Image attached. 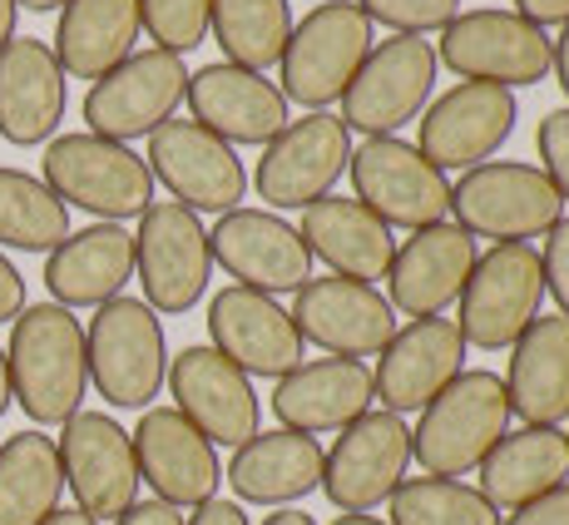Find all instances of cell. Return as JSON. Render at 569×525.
I'll return each instance as SVG.
<instances>
[{
    "instance_id": "6da1fadb",
    "label": "cell",
    "mask_w": 569,
    "mask_h": 525,
    "mask_svg": "<svg viewBox=\"0 0 569 525\" xmlns=\"http://www.w3.org/2000/svg\"><path fill=\"white\" fill-rule=\"evenodd\" d=\"M10 397L36 426H64L90 392L84 327L60 303H26L6 347Z\"/></svg>"
},
{
    "instance_id": "7a4b0ae2",
    "label": "cell",
    "mask_w": 569,
    "mask_h": 525,
    "mask_svg": "<svg viewBox=\"0 0 569 525\" xmlns=\"http://www.w3.org/2000/svg\"><path fill=\"white\" fill-rule=\"evenodd\" d=\"M510 432V397L496 372L476 367L461 372L431 407L421 412L411 432V462H421L426 476H466L486 462Z\"/></svg>"
},
{
    "instance_id": "3957f363",
    "label": "cell",
    "mask_w": 569,
    "mask_h": 525,
    "mask_svg": "<svg viewBox=\"0 0 569 525\" xmlns=\"http://www.w3.org/2000/svg\"><path fill=\"white\" fill-rule=\"evenodd\" d=\"M84 363L109 407L149 412L169 377V343L159 313L144 298H109L84 327Z\"/></svg>"
},
{
    "instance_id": "277c9868",
    "label": "cell",
    "mask_w": 569,
    "mask_h": 525,
    "mask_svg": "<svg viewBox=\"0 0 569 525\" xmlns=\"http://www.w3.org/2000/svg\"><path fill=\"white\" fill-rule=\"evenodd\" d=\"M46 184L64 209H84L104 224H124V218H144L154 204V174L129 145L100 135H60L46 149Z\"/></svg>"
},
{
    "instance_id": "5b68a950",
    "label": "cell",
    "mask_w": 569,
    "mask_h": 525,
    "mask_svg": "<svg viewBox=\"0 0 569 525\" xmlns=\"http://www.w3.org/2000/svg\"><path fill=\"white\" fill-rule=\"evenodd\" d=\"M371 55V20L357 10V0H322L292 26V40L282 50V100L302 109H327L347 95L362 60Z\"/></svg>"
},
{
    "instance_id": "8992f818",
    "label": "cell",
    "mask_w": 569,
    "mask_h": 525,
    "mask_svg": "<svg viewBox=\"0 0 569 525\" xmlns=\"http://www.w3.org/2000/svg\"><path fill=\"white\" fill-rule=\"evenodd\" d=\"M451 214L470 238L496 244H530L545 238L565 218V199L545 179L540 164L490 159L480 169H466L451 189Z\"/></svg>"
},
{
    "instance_id": "52a82bcc",
    "label": "cell",
    "mask_w": 569,
    "mask_h": 525,
    "mask_svg": "<svg viewBox=\"0 0 569 525\" xmlns=\"http://www.w3.org/2000/svg\"><path fill=\"white\" fill-rule=\"evenodd\" d=\"M461 337L466 347L500 353L516 347V337L540 317L545 303V262L530 244H496L476 258L466 288H461Z\"/></svg>"
},
{
    "instance_id": "ba28073f",
    "label": "cell",
    "mask_w": 569,
    "mask_h": 525,
    "mask_svg": "<svg viewBox=\"0 0 569 525\" xmlns=\"http://www.w3.org/2000/svg\"><path fill=\"white\" fill-rule=\"evenodd\" d=\"M436 46L421 36H391L371 46L357 80L342 95V125L367 139H387L426 115L436 90Z\"/></svg>"
},
{
    "instance_id": "9c48e42d",
    "label": "cell",
    "mask_w": 569,
    "mask_h": 525,
    "mask_svg": "<svg viewBox=\"0 0 569 525\" xmlns=\"http://www.w3.org/2000/svg\"><path fill=\"white\" fill-rule=\"evenodd\" d=\"M550 50H555V40L540 26H530L525 16L480 6V10H461L441 30L436 60L451 65L461 80L520 90V85H540L550 75Z\"/></svg>"
},
{
    "instance_id": "30bf717a",
    "label": "cell",
    "mask_w": 569,
    "mask_h": 525,
    "mask_svg": "<svg viewBox=\"0 0 569 525\" xmlns=\"http://www.w3.org/2000/svg\"><path fill=\"white\" fill-rule=\"evenodd\" d=\"M352 164V129L342 125V115H302L288 119L272 145H262L253 189L268 209H312L317 199L337 189V179Z\"/></svg>"
},
{
    "instance_id": "8fae6325",
    "label": "cell",
    "mask_w": 569,
    "mask_h": 525,
    "mask_svg": "<svg viewBox=\"0 0 569 525\" xmlns=\"http://www.w3.org/2000/svg\"><path fill=\"white\" fill-rule=\"evenodd\" d=\"M183 95H189L183 55L134 50L104 80L90 85V95H84V125H90V135L129 145V139H144L159 125H169L173 109L183 105Z\"/></svg>"
},
{
    "instance_id": "7c38bea8",
    "label": "cell",
    "mask_w": 569,
    "mask_h": 525,
    "mask_svg": "<svg viewBox=\"0 0 569 525\" xmlns=\"http://www.w3.org/2000/svg\"><path fill=\"white\" fill-rule=\"evenodd\" d=\"M352 189L357 204H367L371 214L387 228H431L446 224L451 214V184L407 139L387 135V139H367L362 149H352Z\"/></svg>"
},
{
    "instance_id": "4fadbf2b",
    "label": "cell",
    "mask_w": 569,
    "mask_h": 525,
    "mask_svg": "<svg viewBox=\"0 0 569 525\" xmlns=\"http://www.w3.org/2000/svg\"><path fill=\"white\" fill-rule=\"evenodd\" d=\"M411 466V426L397 412H367L342 426L337 446L322 456V491L342 516H367L397 496Z\"/></svg>"
},
{
    "instance_id": "5bb4252c",
    "label": "cell",
    "mask_w": 569,
    "mask_h": 525,
    "mask_svg": "<svg viewBox=\"0 0 569 525\" xmlns=\"http://www.w3.org/2000/svg\"><path fill=\"white\" fill-rule=\"evenodd\" d=\"M149 174L154 184L173 194L189 214H233L238 199L248 194V169L233 145L193 119H169L149 135Z\"/></svg>"
},
{
    "instance_id": "9a60e30c",
    "label": "cell",
    "mask_w": 569,
    "mask_h": 525,
    "mask_svg": "<svg viewBox=\"0 0 569 525\" xmlns=\"http://www.w3.org/2000/svg\"><path fill=\"white\" fill-rule=\"evenodd\" d=\"M134 273L154 313H189L213 278V248L199 214L173 199L149 204L134 234Z\"/></svg>"
},
{
    "instance_id": "2e32d148",
    "label": "cell",
    "mask_w": 569,
    "mask_h": 525,
    "mask_svg": "<svg viewBox=\"0 0 569 525\" xmlns=\"http://www.w3.org/2000/svg\"><path fill=\"white\" fill-rule=\"evenodd\" d=\"M169 392H173V412L189 426H199L213 446L238 452L243 442L258 436L262 422V402L253 392V377L238 372L218 347H183L169 363Z\"/></svg>"
},
{
    "instance_id": "e0dca14e",
    "label": "cell",
    "mask_w": 569,
    "mask_h": 525,
    "mask_svg": "<svg viewBox=\"0 0 569 525\" xmlns=\"http://www.w3.org/2000/svg\"><path fill=\"white\" fill-rule=\"evenodd\" d=\"M60 466L64 486L74 491L90 521H119L139 501V462L134 442L104 412H74L60 432Z\"/></svg>"
},
{
    "instance_id": "ac0fdd59",
    "label": "cell",
    "mask_w": 569,
    "mask_h": 525,
    "mask_svg": "<svg viewBox=\"0 0 569 525\" xmlns=\"http://www.w3.org/2000/svg\"><path fill=\"white\" fill-rule=\"evenodd\" d=\"M292 323L298 337L322 347L327 357H381L397 337V308L371 283L352 278H308L292 293Z\"/></svg>"
},
{
    "instance_id": "d6986e66",
    "label": "cell",
    "mask_w": 569,
    "mask_h": 525,
    "mask_svg": "<svg viewBox=\"0 0 569 525\" xmlns=\"http://www.w3.org/2000/svg\"><path fill=\"white\" fill-rule=\"evenodd\" d=\"M520 105L500 85L461 80L456 90H446L441 100L421 115V155L436 169H480L500 155L510 135H516Z\"/></svg>"
},
{
    "instance_id": "ffe728a7",
    "label": "cell",
    "mask_w": 569,
    "mask_h": 525,
    "mask_svg": "<svg viewBox=\"0 0 569 525\" xmlns=\"http://www.w3.org/2000/svg\"><path fill=\"white\" fill-rule=\"evenodd\" d=\"M208 248H213L218 268L228 278H238V288L268 293V298L298 293L312 278V254L302 244V234L268 209L223 214L213 224V234H208Z\"/></svg>"
},
{
    "instance_id": "44dd1931",
    "label": "cell",
    "mask_w": 569,
    "mask_h": 525,
    "mask_svg": "<svg viewBox=\"0 0 569 525\" xmlns=\"http://www.w3.org/2000/svg\"><path fill=\"white\" fill-rule=\"evenodd\" d=\"M461 363H466V337L451 317H411V323L397 327V337L381 347L371 387H377L381 407L407 417V412L431 407L466 372Z\"/></svg>"
},
{
    "instance_id": "7402d4cb",
    "label": "cell",
    "mask_w": 569,
    "mask_h": 525,
    "mask_svg": "<svg viewBox=\"0 0 569 525\" xmlns=\"http://www.w3.org/2000/svg\"><path fill=\"white\" fill-rule=\"evenodd\" d=\"M208 337H213L208 347H218L248 377H288L292 367H302V347H308L278 298L238 283L208 303Z\"/></svg>"
},
{
    "instance_id": "603a6c76",
    "label": "cell",
    "mask_w": 569,
    "mask_h": 525,
    "mask_svg": "<svg viewBox=\"0 0 569 525\" xmlns=\"http://www.w3.org/2000/svg\"><path fill=\"white\" fill-rule=\"evenodd\" d=\"M129 442H134L139 481L159 501H169L179 511L213 501L218 481H223L218 452L199 426H189L173 407H149L134 432H129Z\"/></svg>"
},
{
    "instance_id": "cb8c5ba5",
    "label": "cell",
    "mask_w": 569,
    "mask_h": 525,
    "mask_svg": "<svg viewBox=\"0 0 569 525\" xmlns=\"http://www.w3.org/2000/svg\"><path fill=\"white\" fill-rule=\"evenodd\" d=\"M189 109L193 125L213 129L223 145H272L288 129V100L282 90L258 70L243 65H203L199 75H189Z\"/></svg>"
},
{
    "instance_id": "d4e9b609",
    "label": "cell",
    "mask_w": 569,
    "mask_h": 525,
    "mask_svg": "<svg viewBox=\"0 0 569 525\" xmlns=\"http://www.w3.org/2000/svg\"><path fill=\"white\" fill-rule=\"evenodd\" d=\"M476 238L461 224L416 228L387 268V303L407 317H441L476 268Z\"/></svg>"
},
{
    "instance_id": "484cf974",
    "label": "cell",
    "mask_w": 569,
    "mask_h": 525,
    "mask_svg": "<svg viewBox=\"0 0 569 525\" xmlns=\"http://www.w3.org/2000/svg\"><path fill=\"white\" fill-rule=\"evenodd\" d=\"M64 70L54 50L36 36H16L0 46V139L16 149L50 145L64 119Z\"/></svg>"
},
{
    "instance_id": "4316f807",
    "label": "cell",
    "mask_w": 569,
    "mask_h": 525,
    "mask_svg": "<svg viewBox=\"0 0 569 525\" xmlns=\"http://www.w3.org/2000/svg\"><path fill=\"white\" fill-rule=\"evenodd\" d=\"M377 387H371V367L357 357H317V363L292 367L272 387V417L288 432L317 436V432H342L357 417H367Z\"/></svg>"
},
{
    "instance_id": "83f0119b",
    "label": "cell",
    "mask_w": 569,
    "mask_h": 525,
    "mask_svg": "<svg viewBox=\"0 0 569 525\" xmlns=\"http://www.w3.org/2000/svg\"><path fill=\"white\" fill-rule=\"evenodd\" d=\"M134 278V234L124 224H90L46 254V288L60 308H104Z\"/></svg>"
},
{
    "instance_id": "f1b7e54d",
    "label": "cell",
    "mask_w": 569,
    "mask_h": 525,
    "mask_svg": "<svg viewBox=\"0 0 569 525\" xmlns=\"http://www.w3.org/2000/svg\"><path fill=\"white\" fill-rule=\"evenodd\" d=\"M298 234L308 244V254L322 258L337 278L371 283V288H377V278H387L391 258H397L391 228L357 199H332V194L317 199L312 209H302Z\"/></svg>"
},
{
    "instance_id": "f546056e",
    "label": "cell",
    "mask_w": 569,
    "mask_h": 525,
    "mask_svg": "<svg viewBox=\"0 0 569 525\" xmlns=\"http://www.w3.org/2000/svg\"><path fill=\"white\" fill-rule=\"evenodd\" d=\"M322 456L327 452L317 446V436L288 432V426L258 432L228 462V486L238 501H253V506H292L322 491Z\"/></svg>"
},
{
    "instance_id": "4dcf8cb0",
    "label": "cell",
    "mask_w": 569,
    "mask_h": 525,
    "mask_svg": "<svg viewBox=\"0 0 569 525\" xmlns=\"http://www.w3.org/2000/svg\"><path fill=\"white\" fill-rule=\"evenodd\" d=\"M510 417L525 426L569 422V317H535L510 347Z\"/></svg>"
},
{
    "instance_id": "1f68e13d",
    "label": "cell",
    "mask_w": 569,
    "mask_h": 525,
    "mask_svg": "<svg viewBox=\"0 0 569 525\" xmlns=\"http://www.w3.org/2000/svg\"><path fill=\"white\" fill-rule=\"evenodd\" d=\"M139 30H144L139 0H64L50 50L64 80H104L134 55Z\"/></svg>"
},
{
    "instance_id": "d6a6232c",
    "label": "cell",
    "mask_w": 569,
    "mask_h": 525,
    "mask_svg": "<svg viewBox=\"0 0 569 525\" xmlns=\"http://www.w3.org/2000/svg\"><path fill=\"white\" fill-rule=\"evenodd\" d=\"M480 472V496L496 511H520L540 501L545 491L569 481V432L560 426H525L506 432L500 446L476 466Z\"/></svg>"
},
{
    "instance_id": "836d02e7",
    "label": "cell",
    "mask_w": 569,
    "mask_h": 525,
    "mask_svg": "<svg viewBox=\"0 0 569 525\" xmlns=\"http://www.w3.org/2000/svg\"><path fill=\"white\" fill-rule=\"evenodd\" d=\"M64 466L46 432H16L0 446V525H46L60 511Z\"/></svg>"
},
{
    "instance_id": "e575fe53",
    "label": "cell",
    "mask_w": 569,
    "mask_h": 525,
    "mask_svg": "<svg viewBox=\"0 0 569 525\" xmlns=\"http://www.w3.org/2000/svg\"><path fill=\"white\" fill-rule=\"evenodd\" d=\"M208 30L223 46L228 65L262 75L268 65L282 60L292 40V6L288 0H213Z\"/></svg>"
},
{
    "instance_id": "d590c367",
    "label": "cell",
    "mask_w": 569,
    "mask_h": 525,
    "mask_svg": "<svg viewBox=\"0 0 569 525\" xmlns=\"http://www.w3.org/2000/svg\"><path fill=\"white\" fill-rule=\"evenodd\" d=\"M70 238V209L50 194L46 179L0 169V248L54 254Z\"/></svg>"
},
{
    "instance_id": "8d00e7d4",
    "label": "cell",
    "mask_w": 569,
    "mask_h": 525,
    "mask_svg": "<svg viewBox=\"0 0 569 525\" xmlns=\"http://www.w3.org/2000/svg\"><path fill=\"white\" fill-rule=\"evenodd\" d=\"M391 525H500V511L466 481L411 476L391 496Z\"/></svg>"
},
{
    "instance_id": "74e56055",
    "label": "cell",
    "mask_w": 569,
    "mask_h": 525,
    "mask_svg": "<svg viewBox=\"0 0 569 525\" xmlns=\"http://www.w3.org/2000/svg\"><path fill=\"white\" fill-rule=\"evenodd\" d=\"M208 10H213V0H139L149 40H154V50H169V55H189L203 46Z\"/></svg>"
},
{
    "instance_id": "f35d334b",
    "label": "cell",
    "mask_w": 569,
    "mask_h": 525,
    "mask_svg": "<svg viewBox=\"0 0 569 525\" xmlns=\"http://www.w3.org/2000/svg\"><path fill=\"white\" fill-rule=\"evenodd\" d=\"M357 10L371 26H387L397 36H426L451 26L461 16V0H357Z\"/></svg>"
},
{
    "instance_id": "ab89813d",
    "label": "cell",
    "mask_w": 569,
    "mask_h": 525,
    "mask_svg": "<svg viewBox=\"0 0 569 525\" xmlns=\"http://www.w3.org/2000/svg\"><path fill=\"white\" fill-rule=\"evenodd\" d=\"M535 149H540V169L545 179L555 184V194L569 204V109H550L540 119V135H535Z\"/></svg>"
},
{
    "instance_id": "60d3db41",
    "label": "cell",
    "mask_w": 569,
    "mask_h": 525,
    "mask_svg": "<svg viewBox=\"0 0 569 525\" xmlns=\"http://www.w3.org/2000/svg\"><path fill=\"white\" fill-rule=\"evenodd\" d=\"M545 293H550L555 303H560V317H569V218L545 234Z\"/></svg>"
},
{
    "instance_id": "b9f144b4",
    "label": "cell",
    "mask_w": 569,
    "mask_h": 525,
    "mask_svg": "<svg viewBox=\"0 0 569 525\" xmlns=\"http://www.w3.org/2000/svg\"><path fill=\"white\" fill-rule=\"evenodd\" d=\"M506 525H569V481L555 491H545V496L530 501V506L510 511Z\"/></svg>"
},
{
    "instance_id": "7bdbcfd3",
    "label": "cell",
    "mask_w": 569,
    "mask_h": 525,
    "mask_svg": "<svg viewBox=\"0 0 569 525\" xmlns=\"http://www.w3.org/2000/svg\"><path fill=\"white\" fill-rule=\"evenodd\" d=\"M20 308H26V278L20 268L0 254V323H16Z\"/></svg>"
},
{
    "instance_id": "ee69618b",
    "label": "cell",
    "mask_w": 569,
    "mask_h": 525,
    "mask_svg": "<svg viewBox=\"0 0 569 525\" xmlns=\"http://www.w3.org/2000/svg\"><path fill=\"white\" fill-rule=\"evenodd\" d=\"M114 525H183V511L169 506V501H144V506L134 501Z\"/></svg>"
},
{
    "instance_id": "f6af8a7d",
    "label": "cell",
    "mask_w": 569,
    "mask_h": 525,
    "mask_svg": "<svg viewBox=\"0 0 569 525\" xmlns=\"http://www.w3.org/2000/svg\"><path fill=\"white\" fill-rule=\"evenodd\" d=\"M516 16H525L530 26H540V30L569 26V0H516Z\"/></svg>"
},
{
    "instance_id": "bcb514c9",
    "label": "cell",
    "mask_w": 569,
    "mask_h": 525,
    "mask_svg": "<svg viewBox=\"0 0 569 525\" xmlns=\"http://www.w3.org/2000/svg\"><path fill=\"white\" fill-rule=\"evenodd\" d=\"M183 525H253V521H248V511L243 506H238V501H203V506H199V516H189V521H183Z\"/></svg>"
},
{
    "instance_id": "7dc6e473",
    "label": "cell",
    "mask_w": 569,
    "mask_h": 525,
    "mask_svg": "<svg viewBox=\"0 0 569 525\" xmlns=\"http://www.w3.org/2000/svg\"><path fill=\"white\" fill-rule=\"evenodd\" d=\"M550 70H555V80H560V90L569 95V26L560 30V40H555V50H550Z\"/></svg>"
},
{
    "instance_id": "c3c4849f",
    "label": "cell",
    "mask_w": 569,
    "mask_h": 525,
    "mask_svg": "<svg viewBox=\"0 0 569 525\" xmlns=\"http://www.w3.org/2000/svg\"><path fill=\"white\" fill-rule=\"evenodd\" d=\"M16 16H20L16 0H0V46H6V40H16Z\"/></svg>"
},
{
    "instance_id": "681fc988",
    "label": "cell",
    "mask_w": 569,
    "mask_h": 525,
    "mask_svg": "<svg viewBox=\"0 0 569 525\" xmlns=\"http://www.w3.org/2000/svg\"><path fill=\"white\" fill-rule=\"evenodd\" d=\"M262 525H317V521L308 516V511H292V506H282V511H272V516L262 521Z\"/></svg>"
},
{
    "instance_id": "f907efd6",
    "label": "cell",
    "mask_w": 569,
    "mask_h": 525,
    "mask_svg": "<svg viewBox=\"0 0 569 525\" xmlns=\"http://www.w3.org/2000/svg\"><path fill=\"white\" fill-rule=\"evenodd\" d=\"M10 402L16 397H10V367H6V347H0V417L10 412Z\"/></svg>"
},
{
    "instance_id": "816d5d0a",
    "label": "cell",
    "mask_w": 569,
    "mask_h": 525,
    "mask_svg": "<svg viewBox=\"0 0 569 525\" xmlns=\"http://www.w3.org/2000/svg\"><path fill=\"white\" fill-rule=\"evenodd\" d=\"M46 525H100V521H90L80 506H74V511H54V516H50Z\"/></svg>"
},
{
    "instance_id": "f5cc1de1",
    "label": "cell",
    "mask_w": 569,
    "mask_h": 525,
    "mask_svg": "<svg viewBox=\"0 0 569 525\" xmlns=\"http://www.w3.org/2000/svg\"><path fill=\"white\" fill-rule=\"evenodd\" d=\"M16 6L36 10V16H50V10H64V0H16Z\"/></svg>"
},
{
    "instance_id": "db71d44e",
    "label": "cell",
    "mask_w": 569,
    "mask_h": 525,
    "mask_svg": "<svg viewBox=\"0 0 569 525\" xmlns=\"http://www.w3.org/2000/svg\"><path fill=\"white\" fill-rule=\"evenodd\" d=\"M332 525H387V521H377V516H337Z\"/></svg>"
}]
</instances>
